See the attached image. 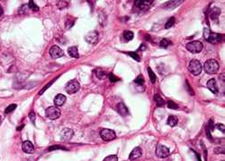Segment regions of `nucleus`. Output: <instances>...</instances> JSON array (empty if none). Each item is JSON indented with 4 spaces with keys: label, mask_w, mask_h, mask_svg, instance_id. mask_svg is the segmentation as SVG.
<instances>
[{
    "label": "nucleus",
    "mask_w": 225,
    "mask_h": 161,
    "mask_svg": "<svg viewBox=\"0 0 225 161\" xmlns=\"http://www.w3.org/2000/svg\"><path fill=\"white\" fill-rule=\"evenodd\" d=\"M49 53H50L51 57H52V58L56 59V58H59V57H61L62 55H63V51H62V49L59 48V47L58 46H52L50 49V51H49Z\"/></svg>",
    "instance_id": "obj_8"
},
{
    "label": "nucleus",
    "mask_w": 225,
    "mask_h": 161,
    "mask_svg": "<svg viewBox=\"0 0 225 161\" xmlns=\"http://www.w3.org/2000/svg\"><path fill=\"white\" fill-rule=\"evenodd\" d=\"M57 5H59V6H58V7H59V9H62V8H64V7H67L68 3L65 1H59V2H58Z\"/></svg>",
    "instance_id": "obj_35"
},
{
    "label": "nucleus",
    "mask_w": 225,
    "mask_h": 161,
    "mask_svg": "<svg viewBox=\"0 0 225 161\" xmlns=\"http://www.w3.org/2000/svg\"><path fill=\"white\" fill-rule=\"evenodd\" d=\"M222 35L218 33H213V32H210L208 38H207V41H209L210 43H213V44H215V43H218L220 41H222Z\"/></svg>",
    "instance_id": "obj_11"
},
{
    "label": "nucleus",
    "mask_w": 225,
    "mask_h": 161,
    "mask_svg": "<svg viewBox=\"0 0 225 161\" xmlns=\"http://www.w3.org/2000/svg\"><path fill=\"white\" fill-rule=\"evenodd\" d=\"M22 149L25 153H32V152H33V150H34V147H33V144L31 142V141H26L23 143Z\"/></svg>",
    "instance_id": "obj_14"
},
{
    "label": "nucleus",
    "mask_w": 225,
    "mask_h": 161,
    "mask_svg": "<svg viewBox=\"0 0 225 161\" xmlns=\"http://www.w3.org/2000/svg\"><path fill=\"white\" fill-rule=\"evenodd\" d=\"M103 161H118V158H117L116 155H111L106 157Z\"/></svg>",
    "instance_id": "obj_31"
},
{
    "label": "nucleus",
    "mask_w": 225,
    "mask_h": 161,
    "mask_svg": "<svg viewBox=\"0 0 225 161\" xmlns=\"http://www.w3.org/2000/svg\"><path fill=\"white\" fill-rule=\"evenodd\" d=\"M144 82H145V80H144V78H143L142 75H139V76H137V78L135 79V83L138 85H142Z\"/></svg>",
    "instance_id": "obj_28"
},
{
    "label": "nucleus",
    "mask_w": 225,
    "mask_h": 161,
    "mask_svg": "<svg viewBox=\"0 0 225 161\" xmlns=\"http://www.w3.org/2000/svg\"><path fill=\"white\" fill-rule=\"evenodd\" d=\"M141 48H140V49H141V50H143V49H145V46H144V45H141Z\"/></svg>",
    "instance_id": "obj_44"
},
{
    "label": "nucleus",
    "mask_w": 225,
    "mask_h": 161,
    "mask_svg": "<svg viewBox=\"0 0 225 161\" xmlns=\"http://www.w3.org/2000/svg\"><path fill=\"white\" fill-rule=\"evenodd\" d=\"M28 7L30 8V9H32V10H33V11H38V10H39V7H38V6L36 5V4L33 3V1H30V2H29Z\"/></svg>",
    "instance_id": "obj_32"
},
{
    "label": "nucleus",
    "mask_w": 225,
    "mask_h": 161,
    "mask_svg": "<svg viewBox=\"0 0 225 161\" xmlns=\"http://www.w3.org/2000/svg\"><path fill=\"white\" fill-rule=\"evenodd\" d=\"M204 32H203V36H204V38H206L207 40V38H208V36H209V34H210V31H209V29H204V31H203Z\"/></svg>",
    "instance_id": "obj_42"
},
{
    "label": "nucleus",
    "mask_w": 225,
    "mask_h": 161,
    "mask_svg": "<svg viewBox=\"0 0 225 161\" xmlns=\"http://www.w3.org/2000/svg\"><path fill=\"white\" fill-rule=\"evenodd\" d=\"M116 109L118 111V113L123 116H126V115L129 114V110H128L127 107L123 104V103H119L116 106Z\"/></svg>",
    "instance_id": "obj_15"
},
{
    "label": "nucleus",
    "mask_w": 225,
    "mask_h": 161,
    "mask_svg": "<svg viewBox=\"0 0 225 161\" xmlns=\"http://www.w3.org/2000/svg\"><path fill=\"white\" fill-rule=\"evenodd\" d=\"M174 23H175V18L174 17H170L168 19V21L166 23V24H165V28L166 29H169V28H171L174 25Z\"/></svg>",
    "instance_id": "obj_27"
},
{
    "label": "nucleus",
    "mask_w": 225,
    "mask_h": 161,
    "mask_svg": "<svg viewBox=\"0 0 225 161\" xmlns=\"http://www.w3.org/2000/svg\"><path fill=\"white\" fill-rule=\"evenodd\" d=\"M208 128H209V131H213L214 129V125H213V119L210 120L209 124H208Z\"/></svg>",
    "instance_id": "obj_41"
},
{
    "label": "nucleus",
    "mask_w": 225,
    "mask_h": 161,
    "mask_svg": "<svg viewBox=\"0 0 225 161\" xmlns=\"http://www.w3.org/2000/svg\"><path fill=\"white\" fill-rule=\"evenodd\" d=\"M148 74H149V81H151V82L154 83L156 81V75L153 73V71L151 70V67H148Z\"/></svg>",
    "instance_id": "obj_25"
},
{
    "label": "nucleus",
    "mask_w": 225,
    "mask_h": 161,
    "mask_svg": "<svg viewBox=\"0 0 225 161\" xmlns=\"http://www.w3.org/2000/svg\"><path fill=\"white\" fill-rule=\"evenodd\" d=\"M16 104H11V105H9V106H8L7 107H6V110H5V112H6V114H8V113H11L12 111H14V109L16 108Z\"/></svg>",
    "instance_id": "obj_29"
},
{
    "label": "nucleus",
    "mask_w": 225,
    "mask_h": 161,
    "mask_svg": "<svg viewBox=\"0 0 225 161\" xmlns=\"http://www.w3.org/2000/svg\"><path fill=\"white\" fill-rule=\"evenodd\" d=\"M85 40L90 44H96L98 40V33L96 31H90L86 35Z\"/></svg>",
    "instance_id": "obj_9"
},
{
    "label": "nucleus",
    "mask_w": 225,
    "mask_h": 161,
    "mask_svg": "<svg viewBox=\"0 0 225 161\" xmlns=\"http://www.w3.org/2000/svg\"><path fill=\"white\" fill-rule=\"evenodd\" d=\"M100 136L101 138L106 141H110L115 139L116 134L115 132L111 129H102L101 132H100Z\"/></svg>",
    "instance_id": "obj_5"
},
{
    "label": "nucleus",
    "mask_w": 225,
    "mask_h": 161,
    "mask_svg": "<svg viewBox=\"0 0 225 161\" xmlns=\"http://www.w3.org/2000/svg\"><path fill=\"white\" fill-rule=\"evenodd\" d=\"M54 149H67L66 148L62 147V146H59V145H55V146H51V147L49 148V150H54Z\"/></svg>",
    "instance_id": "obj_36"
},
{
    "label": "nucleus",
    "mask_w": 225,
    "mask_h": 161,
    "mask_svg": "<svg viewBox=\"0 0 225 161\" xmlns=\"http://www.w3.org/2000/svg\"><path fill=\"white\" fill-rule=\"evenodd\" d=\"M154 98H155V101L157 102V106L158 107H163L165 105L164 99L159 95H158V94H156L155 97H154Z\"/></svg>",
    "instance_id": "obj_24"
},
{
    "label": "nucleus",
    "mask_w": 225,
    "mask_h": 161,
    "mask_svg": "<svg viewBox=\"0 0 225 161\" xmlns=\"http://www.w3.org/2000/svg\"><path fill=\"white\" fill-rule=\"evenodd\" d=\"M127 54L130 55V57H132L134 60H136V61H138V62L141 61V57H139L137 53H135V52H128Z\"/></svg>",
    "instance_id": "obj_30"
},
{
    "label": "nucleus",
    "mask_w": 225,
    "mask_h": 161,
    "mask_svg": "<svg viewBox=\"0 0 225 161\" xmlns=\"http://www.w3.org/2000/svg\"><path fill=\"white\" fill-rule=\"evenodd\" d=\"M55 81V80H53V81H51V82H50V83H49V84H47L46 86H45V87H44V88H42V91H40V93H39V94H40V95H41V94H42V92H44L45 91H46V89H48V88H49V87H50V86H51V84H52V83H53V81Z\"/></svg>",
    "instance_id": "obj_40"
},
{
    "label": "nucleus",
    "mask_w": 225,
    "mask_h": 161,
    "mask_svg": "<svg viewBox=\"0 0 225 161\" xmlns=\"http://www.w3.org/2000/svg\"><path fill=\"white\" fill-rule=\"evenodd\" d=\"M45 115L46 116L51 120H56L58 118H59L61 115V112L59 110V108L56 106H53V107H50L46 109L45 111Z\"/></svg>",
    "instance_id": "obj_2"
},
{
    "label": "nucleus",
    "mask_w": 225,
    "mask_h": 161,
    "mask_svg": "<svg viewBox=\"0 0 225 161\" xmlns=\"http://www.w3.org/2000/svg\"><path fill=\"white\" fill-rule=\"evenodd\" d=\"M168 107H169V108H171V109H177L178 108V106H177V104H176L175 102H173V101H170V100H169V101H168Z\"/></svg>",
    "instance_id": "obj_33"
},
{
    "label": "nucleus",
    "mask_w": 225,
    "mask_h": 161,
    "mask_svg": "<svg viewBox=\"0 0 225 161\" xmlns=\"http://www.w3.org/2000/svg\"><path fill=\"white\" fill-rule=\"evenodd\" d=\"M171 44H172V43H171V41L169 40H168V38H163V40L160 41L159 46L163 48H167L169 45H171Z\"/></svg>",
    "instance_id": "obj_26"
},
{
    "label": "nucleus",
    "mask_w": 225,
    "mask_h": 161,
    "mask_svg": "<svg viewBox=\"0 0 225 161\" xmlns=\"http://www.w3.org/2000/svg\"><path fill=\"white\" fill-rule=\"evenodd\" d=\"M167 123H168L169 126L173 127V126H176L177 124V123H178V119H177V117L175 116V115H170V116L168 118Z\"/></svg>",
    "instance_id": "obj_22"
},
{
    "label": "nucleus",
    "mask_w": 225,
    "mask_h": 161,
    "mask_svg": "<svg viewBox=\"0 0 225 161\" xmlns=\"http://www.w3.org/2000/svg\"><path fill=\"white\" fill-rule=\"evenodd\" d=\"M68 54L71 57H75V58H78L79 54L78 51V48L77 47H70L68 48Z\"/></svg>",
    "instance_id": "obj_19"
},
{
    "label": "nucleus",
    "mask_w": 225,
    "mask_h": 161,
    "mask_svg": "<svg viewBox=\"0 0 225 161\" xmlns=\"http://www.w3.org/2000/svg\"><path fill=\"white\" fill-rule=\"evenodd\" d=\"M79 88H80L79 82L76 80L68 81L67 83V85L65 86V90L68 94H74V93H76V92H78Z\"/></svg>",
    "instance_id": "obj_6"
},
{
    "label": "nucleus",
    "mask_w": 225,
    "mask_h": 161,
    "mask_svg": "<svg viewBox=\"0 0 225 161\" xmlns=\"http://www.w3.org/2000/svg\"><path fill=\"white\" fill-rule=\"evenodd\" d=\"M29 118L31 119L32 123L34 124V121H35V118H36V115H35V114H34V112H31L29 114Z\"/></svg>",
    "instance_id": "obj_39"
},
{
    "label": "nucleus",
    "mask_w": 225,
    "mask_h": 161,
    "mask_svg": "<svg viewBox=\"0 0 225 161\" xmlns=\"http://www.w3.org/2000/svg\"><path fill=\"white\" fill-rule=\"evenodd\" d=\"M220 14H221V10H220V8H218V7H214L210 11V16H211V18L213 19V20L217 19L218 16L220 15Z\"/></svg>",
    "instance_id": "obj_21"
},
{
    "label": "nucleus",
    "mask_w": 225,
    "mask_h": 161,
    "mask_svg": "<svg viewBox=\"0 0 225 161\" xmlns=\"http://www.w3.org/2000/svg\"><path fill=\"white\" fill-rule=\"evenodd\" d=\"M207 87L213 93H217L218 92V87L216 84V81L214 79H211L207 81Z\"/></svg>",
    "instance_id": "obj_17"
},
{
    "label": "nucleus",
    "mask_w": 225,
    "mask_h": 161,
    "mask_svg": "<svg viewBox=\"0 0 225 161\" xmlns=\"http://www.w3.org/2000/svg\"><path fill=\"white\" fill-rule=\"evenodd\" d=\"M196 155L197 157V159H198V161H202V160H201V157H200V155H199L198 153H196Z\"/></svg>",
    "instance_id": "obj_43"
},
{
    "label": "nucleus",
    "mask_w": 225,
    "mask_h": 161,
    "mask_svg": "<svg viewBox=\"0 0 225 161\" xmlns=\"http://www.w3.org/2000/svg\"><path fill=\"white\" fill-rule=\"evenodd\" d=\"M203 43L200 41H197V40H196V41H191L186 44V49L194 54L201 52V51L203 50Z\"/></svg>",
    "instance_id": "obj_4"
},
{
    "label": "nucleus",
    "mask_w": 225,
    "mask_h": 161,
    "mask_svg": "<svg viewBox=\"0 0 225 161\" xmlns=\"http://www.w3.org/2000/svg\"><path fill=\"white\" fill-rule=\"evenodd\" d=\"M219 64L215 59H209L203 64V69L209 74H214L219 71Z\"/></svg>",
    "instance_id": "obj_1"
},
{
    "label": "nucleus",
    "mask_w": 225,
    "mask_h": 161,
    "mask_svg": "<svg viewBox=\"0 0 225 161\" xmlns=\"http://www.w3.org/2000/svg\"><path fill=\"white\" fill-rule=\"evenodd\" d=\"M202 69H203L202 64L198 60H192L189 63V65H188V70L194 75H199L201 74V72H202Z\"/></svg>",
    "instance_id": "obj_3"
},
{
    "label": "nucleus",
    "mask_w": 225,
    "mask_h": 161,
    "mask_svg": "<svg viewBox=\"0 0 225 161\" xmlns=\"http://www.w3.org/2000/svg\"><path fill=\"white\" fill-rule=\"evenodd\" d=\"M23 124H22V125H21L20 127L18 128V130H21V129H23Z\"/></svg>",
    "instance_id": "obj_45"
},
{
    "label": "nucleus",
    "mask_w": 225,
    "mask_h": 161,
    "mask_svg": "<svg viewBox=\"0 0 225 161\" xmlns=\"http://www.w3.org/2000/svg\"><path fill=\"white\" fill-rule=\"evenodd\" d=\"M181 3H183V1H168L166 2L162 7L163 8H167V9H172V8L177 7V5H179Z\"/></svg>",
    "instance_id": "obj_18"
},
{
    "label": "nucleus",
    "mask_w": 225,
    "mask_h": 161,
    "mask_svg": "<svg viewBox=\"0 0 225 161\" xmlns=\"http://www.w3.org/2000/svg\"><path fill=\"white\" fill-rule=\"evenodd\" d=\"M214 127H216L217 129H219L221 132H224V131H225L224 124H215V126H214Z\"/></svg>",
    "instance_id": "obj_38"
},
{
    "label": "nucleus",
    "mask_w": 225,
    "mask_h": 161,
    "mask_svg": "<svg viewBox=\"0 0 225 161\" xmlns=\"http://www.w3.org/2000/svg\"><path fill=\"white\" fill-rule=\"evenodd\" d=\"M156 155L160 158H164L169 156V149L168 147L161 144H158L156 149Z\"/></svg>",
    "instance_id": "obj_7"
},
{
    "label": "nucleus",
    "mask_w": 225,
    "mask_h": 161,
    "mask_svg": "<svg viewBox=\"0 0 225 161\" xmlns=\"http://www.w3.org/2000/svg\"><path fill=\"white\" fill-rule=\"evenodd\" d=\"M152 0H137L135 1V5L140 9H147L152 5Z\"/></svg>",
    "instance_id": "obj_10"
},
{
    "label": "nucleus",
    "mask_w": 225,
    "mask_h": 161,
    "mask_svg": "<svg viewBox=\"0 0 225 161\" xmlns=\"http://www.w3.org/2000/svg\"><path fill=\"white\" fill-rule=\"evenodd\" d=\"M66 100H67V98L63 94H58L54 98V104L56 107H61L63 104H65Z\"/></svg>",
    "instance_id": "obj_13"
},
{
    "label": "nucleus",
    "mask_w": 225,
    "mask_h": 161,
    "mask_svg": "<svg viewBox=\"0 0 225 161\" xmlns=\"http://www.w3.org/2000/svg\"><path fill=\"white\" fill-rule=\"evenodd\" d=\"M214 153L215 154H224V147H218L214 149Z\"/></svg>",
    "instance_id": "obj_34"
},
{
    "label": "nucleus",
    "mask_w": 225,
    "mask_h": 161,
    "mask_svg": "<svg viewBox=\"0 0 225 161\" xmlns=\"http://www.w3.org/2000/svg\"><path fill=\"white\" fill-rule=\"evenodd\" d=\"M108 77H109V79H110L111 82H115L116 81H119V80H120L119 78H117V77L115 76V75H113V74H109Z\"/></svg>",
    "instance_id": "obj_37"
},
{
    "label": "nucleus",
    "mask_w": 225,
    "mask_h": 161,
    "mask_svg": "<svg viewBox=\"0 0 225 161\" xmlns=\"http://www.w3.org/2000/svg\"><path fill=\"white\" fill-rule=\"evenodd\" d=\"M73 136V131L70 130L68 128H65L62 130L61 134V138L62 141H68L70 140V138Z\"/></svg>",
    "instance_id": "obj_12"
},
{
    "label": "nucleus",
    "mask_w": 225,
    "mask_h": 161,
    "mask_svg": "<svg viewBox=\"0 0 225 161\" xmlns=\"http://www.w3.org/2000/svg\"><path fill=\"white\" fill-rule=\"evenodd\" d=\"M141 154H142L141 149V148H139V147H136L135 149H133V150H132V152H131L130 157H129L130 160L137 159V158H139L141 156Z\"/></svg>",
    "instance_id": "obj_16"
},
{
    "label": "nucleus",
    "mask_w": 225,
    "mask_h": 161,
    "mask_svg": "<svg viewBox=\"0 0 225 161\" xmlns=\"http://www.w3.org/2000/svg\"><path fill=\"white\" fill-rule=\"evenodd\" d=\"M95 74L96 75V77H97L98 79H100V80H104V79H106L107 77L106 73L103 69H100V68L95 70Z\"/></svg>",
    "instance_id": "obj_20"
},
{
    "label": "nucleus",
    "mask_w": 225,
    "mask_h": 161,
    "mask_svg": "<svg viewBox=\"0 0 225 161\" xmlns=\"http://www.w3.org/2000/svg\"><path fill=\"white\" fill-rule=\"evenodd\" d=\"M134 37V34L132 31H125L123 32V38L124 40H126V41H130V40H132V38H133Z\"/></svg>",
    "instance_id": "obj_23"
}]
</instances>
